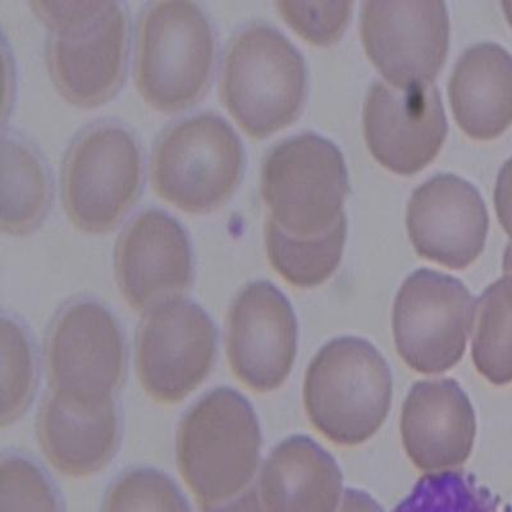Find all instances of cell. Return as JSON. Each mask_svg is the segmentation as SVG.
I'll use <instances>...</instances> for the list:
<instances>
[{
    "label": "cell",
    "mask_w": 512,
    "mask_h": 512,
    "mask_svg": "<svg viewBox=\"0 0 512 512\" xmlns=\"http://www.w3.org/2000/svg\"><path fill=\"white\" fill-rule=\"evenodd\" d=\"M337 512H384L381 505L378 504L367 492L359 489H345L341 505Z\"/></svg>",
    "instance_id": "obj_31"
},
{
    "label": "cell",
    "mask_w": 512,
    "mask_h": 512,
    "mask_svg": "<svg viewBox=\"0 0 512 512\" xmlns=\"http://www.w3.org/2000/svg\"><path fill=\"white\" fill-rule=\"evenodd\" d=\"M391 401L390 367L364 338L329 341L306 370V414L313 427L336 445L367 442L382 427Z\"/></svg>",
    "instance_id": "obj_5"
},
{
    "label": "cell",
    "mask_w": 512,
    "mask_h": 512,
    "mask_svg": "<svg viewBox=\"0 0 512 512\" xmlns=\"http://www.w3.org/2000/svg\"><path fill=\"white\" fill-rule=\"evenodd\" d=\"M47 370L53 391L112 396L120 390L126 351L112 313L91 300L64 308L49 333Z\"/></svg>",
    "instance_id": "obj_15"
},
{
    "label": "cell",
    "mask_w": 512,
    "mask_h": 512,
    "mask_svg": "<svg viewBox=\"0 0 512 512\" xmlns=\"http://www.w3.org/2000/svg\"><path fill=\"white\" fill-rule=\"evenodd\" d=\"M227 358L232 373L255 392L280 388L294 368L297 320L287 297L271 282L242 288L227 315Z\"/></svg>",
    "instance_id": "obj_13"
},
{
    "label": "cell",
    "mask_w": 512,
    "mask_h": 512,
    "mask_svg": "<svg viewBox=\"0 0 512 512\" xmlns=\"http://www.w3.org/2000/svg\"><path fill=\"white\" fill-rule=\"evenodd\" d=\"M495 205L501 226L504 227L512 241V157L498 172L495 187Z\"/></svg>",
    "instance_id": "obj_29"
},
{
    "label": "cell",
    "mask_w": 512,
    "mask_h": 512,
    "mask_svg": "<svg viewBox=\"0 0 512 512\" xmlns=\"http://www.w3.org/2000/svg\"><path fill=\"white\" fill-rule=\"evenodd\" d=\"M38 438L49 463L66 477L100 472L120 445L112 396L53 391L40 408Z\"/></svg>",
    "instance_id": "obj_17"
},
{
    "label": "cell",
    "mask_w": 512,
    "mask_h": 512,
    "mask_svg": "<svg viewBox=\"0 0 512 512\" xmlns=\"http://www.w3.org/2000/svg\"><path fill=\"white\" fill-rule=\"evenodd\" d=\"M477 300L457 278L418 269L402 283L392 327L400 358L415 372L440 374L463 358Z\"/></svg>",
    "instance_id": "obj_9"
},
{
    "label": "cell",
    "mask_w": 512,
    "mask_h": 512,
    "mask_svg": "<svg viewBox=\"0 0 512 512\" xmlns=\"http://www.w3.org/2000/svg\"><path fill=\"white\" fill-rule=\"evenodd\" d=\"M456 122L473 139L492 140L512 123V56L483 41L457 59L448 84Z\"/></svg>",
    "instance_id": "obj_20"
},
{
    "label": "cell",
    "mask_w": 512,
    "mask_h": 512,
    "mask_svg": "<svg viewBox=\"0 0 512 512\" xmlns=\"http://www.w3.org/2000/svg\"><path fill=\"white\" fill-rule=\"evenodd\" d=\"M47 27L45 66L58 94L98 108L121 90L130 52V15L118 2H30Z\"/></svg>",
    "instance_id": "obj_1"
},
{
    "label": "cell",
    "mask_w": 512,
    "mask_h": 512,
    "mask_svg": "<svg viewBox=\"0 0 512 512\" xmlns=\"http://www.w3.org/2000/svg\"><path fill=\"white\" fill-rule=\"evenodd\" d=\"M504 272L512 273V244L507 245L504 254Z\"/></svg>",
    "instance_id": "obj_32"
},
{
    "label": "cell",
    "mask_w": 512,
    "mask_h": 512,
    "mask_svg": "<svg viewBox=\"0 0 512 512\" xmlns=\"http://www.w3.org/2000/svg\"><path fill=\"white\" fill-rule=\"evenodd\" d=\"M0 228L9 236L38 230L52 203L47 166L34 146L15 136H3L0 148Z\"/></svg>",
    "instance_id": "obj_21"
},
{
    "label": "cell",
    "mask_w": 512,
    "mask_h": 512,
    "mask_svg": "<svg viewBox=\"0 0 512 512\" xmlns=\"http://www.w3.org/2000/svg\"><path fill=\"white\" fill-rule=\"evenodd\" d=\"M102 512H191L180 488L168 475L150 468L132 469L108 489Z\"/></svg>",
    "instance_id": "obj_25"
},
{
    "label": "cell",
    "mask_w": 512,
    "mask_h": 512,
    "mask_svg": "<svg viewBox=\"0 0 512 512\" xmlns=\"http://www.w3.org/2000/svg\"><path fill=\"white\" fill-rule=\"evenodd\" d=\"M200 512H268L260 496L258 482L250 484L240 495L222 504L200 506Z\"/></svg>",
    "instance_id": "obj_30"
},
{
    "label": "cell",
    "mask_w": 512,
    "mask_h": 512,
    "mask_svg": "<svg viewBox=\"0 0 512 512\" xmlns=\"http://www.w3.org/2000/svg\"><path fill=\"white\" fill-rule=\"evenodd\" d=\"M245 168V150L233 127L203 112L175 123L155 141L150 181L159 199L187 214L221 209L235 194Z\"/></svg>",
    "instance_id": "obj_6"
},
{
    "label": "cell",
    "mask_w": 512,
    "mask_h": 512,
    "mask_svg": "<svg viewBox=\"0 0 512 512\" xmlns=\"http://www.w3.org/2000/svg\"><path fill=\"white\" fill-rule=\"evenodd\" d=\"M219 94L233 121L264 139L300 116L308 94L303 54L271 25L254 22L232 35L224 52Z\"/></svg>",
    "instance_id": "obj_2"
},
{
    "label": "cell",
    "mask_w": 512,
    "mask_h": 512,
    "mask_svg": "<svg viewBox=\"0 0 512 512\" xmlns=\"http://www.w3.org/2000/svg\"><path fill=\"white\" fill-rule=\"evenodd\" d=\"M472 358L495 386L512 383V273L486 288L475 305Z\"/></svg>",
    "instance_id": "obj_23"
},
{
    "label": "cell",
    "mask_w": 512,
    "mask_h": 512,
    "mask_svg": "<svg viewBox=\"0 0 512 512\" xmlns=\"http://www.w3.org/2000/svg\"><path fill=\"white\" fill-rule=\"evenodd\" d=\"M114 273L127 304L141 314L184 299L194 282L191 242L184 226L164 210L137 214L118 237Z\"/></svg>",
    "instance_id": "obj_11"
},
{
    "label": "cell",
    "mask_w": 512,
    "mask_h": 512,
    "mask_svg": "<svg viewBox=\"0 0 512 512\" xmlns=\"http://www.w3.org/2000/svg\"><path fill=\"white\" fill-rule=\"evenodd\" d=\"M258 486L268 512H337L345 492L336 460L306 436L274 448Z\"/></svg>",
    "instance_id": "obj_19"
},
{
    "label": "cell",
    "mask_w": 512,
    "mask_h": 512,
    "mask_svg": "<svg viewBox=\"0 0 512 512\" xmlns=\"http://www.w3.org/2000/svg\"><path fill=\"white\" fill-rule=\"evenodd\" d=\"M360 18L365 50L391 85L432 84L450 45L445 2H365Z\"/></svg>",
    "instance_id": "obj_12"
},
{
    "label": "cell",
    "mask_w": 512,
    "mask_h": 512,
    "mask_svg": "<svg viewBox=\"0 0 512 512\" xmlns=\"http://www.w3.org/2000/svg\"><path fill=\"white\" fill-rule=\"evenodd\" d=\"M406 226L420 256L451 269H464L486 245L488 210L469 181L454 173H438L411 194Z\"/></svg>",
    "instance_id": "obj_16"
},
{
    "label": "cell",
    "mask_w": 512,
    "mask_h": 512,
    "mask_svg": "<svg viewBox=\"0 0 512 512\" xmlns=\"http://www.w3.org/2000/svg\"><path fill=\"white\" fill-rule=\"evenodd\" d=\"M393 512H512L500 497L460 470L425 474Z\"/></svg>",
    "instance_id": "obj_24"
},
{
    "label": "cell",
    "mask_w": 512,
    "mask_h": 512,
    "mask_svg": "<svg viewBox=\"0 0 512 512\" xmlns=\"http://www.w3.org/2000/svg\"><path fill=\"white\" fill-rule=\"evenodd\" d=\"M502 7H504L507 20H509L510 25L512 26V2H504L502 3Z\"/></svg>",
    "instance_id": "obj_33"
},
{
    "label": "cell",
    "mask_w": 512,
    "mask_h": 512,
    "mask_svg": "<svg viewBox=\"0 0 512 512\" xmlns=\"http://www.w3.org/2000/svg\"><path fill=\"white\" fill-rule=\"evenodd\" d=\"M283 20L310 43L328 45L344 34L352 2H278Z\"/></svg>",
    "instance_id": "obj_28"
},
{
    "label": "cell",
    "mask_w": 512,
    "mask_h": 512,
    "mask_svg": "<svg viewBox=\"0 0 512 512\" xmlns=\"http://www.w3.org/2000/svg\"><path fill=\"white\" fill-rule=\"evenodd\" d=\"M346 237V214L331 230L317 236L290 235L269 218L265 223L269 263L283 280L296 287L310 288L326 282L341 262Z\"/></svg>",
    "instance_id": "obj_22"
},
{
    "label": "cell",
    "mask_w": 512,
    "mask_h": 512,
    "mask_svg": "<svg viewBox=\"0 0 512 512\" xmlns=\"http://www.w3.org/2000/svg\"><path fill=\"white\" fill-rule=\"evenodd\" d=\"M260 192L269 219L281 230L322 235L345 216L350 184L344 155L314 132L288 137L265 155Z\"/></svg>",
    "instance_id": "obj_8"
},
{
    "label": "cell",
    "mask_w": 512,
    "mask_h": 512,
    "mask_svg": "<svg viewBox=\"0 0 512 512\" xmlns=\"http://www.w3.org/2000/svg\"><path fill=\"white\" fill-rule=\"evenodd\" d=\"M216 352L217 329L207 312L191 301H171L141 324L137 377L150 399L175 405L207 379Z\"/></svg>",
    "instance_id": "obj_10"
},
{
    "label": "cell",
    "mask_w": 512,
    "mask_h": 512,
    "mask_svg": "<svg viewBox=\"0 0 512 512\" xmlns=\"http://www.w3.org/2000/svg\"><path fill=\"white\" fill-rule=\"evenodd\" d=\"M363 123L374 158L400 175L428 166L440 152L448 128L436 85L397 88L381 80L369 88Z\"/></svg>",
    "instance_id": "obj_14"
},
{
    "label": "cell",
    "mask_w": 512,
    "mask_h": 512,
    "mask_svg": "<svg viewBox=\"0 0 512 512\" xmlns=\"http://www.w3.org/2000/svg\"><path fill=\"white\" fill-rule=\"evenodd\" d=\"M0 512H63L48 475L26 457L3 456L0 463Z\"/></svg>",
    "instance_id": "obj_26"
},
{
    "label": "cell",
    "mask_w": 512,
    "mask_h": 512,
    "mask_svg": "<svg viewBox=\"0 0 512 512\" xmlns=\"http://www.w3.org/2000/svg\"><path fill=\"white\" fill-rule=\"evenodd\" d=\"M216 38L198 3H149L139 16L135 45V85L150 108L186 111L199 103L212 81Z\"/></svg>",
    "instance_id": "obj_3"
},
{
    "label": "cell",
    "mask_w": 512,
    "mask_h": 512,
    "mask_svg": "<svg viewBox=\"0 0 512 512\" xmlns=\"http://www.w3.org/2000/svg\"><path fill=\"white\" fill-rule=\"evenodd\" d=\"M406 454L422 472L440 473L463 465L472 454L477 419L472 402L451 378L414 384L402 408Z\"/></svg>",
    "instance_id": "obj_18"
},
{
    "label": "cell",
    "mask_w": 512,
    "mask_h": 512,
    "mask_svg": "<svg viewBox=\"0 0 512 512\" xmlns=\"http://www.w3.org/2000/svg\"><path fill=\"white\" fill-rule=\"evenodd\" d=\"M260 450L253 406L232 388L210 391L178 427V470L200 506L222 504L253 484Z\"/></svg>",
    "instance_id": "obj_4"
},
{
    "label": "cell",
    "mask_w": 512,
    "mask_h": 512,
    "mask_svg": "<svg viewBox=\"0 0 512 512\" xmlns=\"http://www.w3.org/2000/svg\"><path fill=\"white\" fill-rule=\"evenodd\" d=\"M3 409L2 425L15 423L35 391V365L29 340L12 320L2 322Z\"/></svg>",
    "instance_id": "obj_27"
},
{
    "label": "cell",
    "mask_w": 512,
    "mask_h": 512,
    "mask_svg": "<svg viewBox=\"0 0 512 512\" xmlns=\"http://www.w3.org/2000/svg\"><path fill=\"white\" fill-rule=\"evenodd\" d=\"M143 173L140 145L128 128L116 122L86 128L72 141L61 167L68 221L88 235H107L135 207Z\"/></svg>",
    "instance_id": "obj_7"
}]
</instances>
